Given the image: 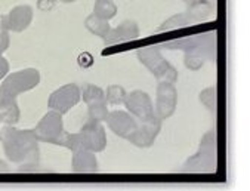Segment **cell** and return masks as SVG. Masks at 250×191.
<instances>
[{
	"instance_id": "6da1fadb",
	"label": "cell",
	"mask_w": 250,
	"mask_h": 191,
	"mask_svg": "<svg viewBox=\"0 0 250 191\" xmlns=\"http://www.w3.org/2000/svg\"><path fill=\"white\" fill-rule=\"evenodd\" d=\"M0 142L3 146L5 156L12 163H39V139L36 138L33 129L21 130L6 125L0 130Z\"/></svg>"
},
{
	"instance_id": "7a4b0ae2",
	"label": "cell",
	"mask_w": 250,
	"mask_h": 191,
	"mask_svg": "<svg viewBox=\"0 0 250 191\" xmlns=\"http://www.w3.org/2000/svg\"><path fill=\"white\" fill-rule=\"evenodd\" d=\"M58 146L65 147L71 151L87 150L92 153H101L107 147V133L101 122L89 120L79 132H64Z\"/></svg>"
},
{
	"instance_id": "3957f363",
	"label": "cell",
	"mask_w": 250,
	"mask_h": 191,
	"mask_svg": "<svg viewBox=\"0 0 250 191\" xmlns=\"http://www.w3.org/2000/svg\"><path fill=\"white\" fill-rule=\"evenodd\" d=\"M218 169V138L215 130H209L200 141V147L182 166L185 173H213Z\"/></svg>"
},
{
	"instance_id": "277c9868",
	"label": "cell",
	"mask_w": 250,
	"mask_h": 191,
	"mask_svg": "<svg viewBox=\"0 0 250 191\" xmlns=\"http://www.w3.org/2000/svg\"><path fill=\"white\" fill-rule=\"evenodd\" d=\"M165 49L169 51H184L192 52L202 57L205 61H216L218 55V39L215 33H205L195 36H185L181 39L169 40L163 43Z\"/></svg>"
},
{
	"instance_id": "5b68a950",
	"label": "cell",
	"mask_w": 250,
	"mask_h": 191,
	"mask_svg": "<svg viewBox=\"0 0 250 191\" xmlns=\"http://www.w3.org/2000/svg\"><path fill=\"white\" fill-rule=\"evenodd\" d=\"M40 83V71L36 68H24L11 73L0 85V107L17 101V97L34 89Z\"/></svg>"
},
{
	"instance_id": "8992f818",
	"label": "cell",
	"mask_w": 250,
	"mask_h": 191,
	"mask_svg": "<svg viewBox=\"0 0 250 191\" xmlns=\"http://www.w3.org/2000/svg\"><path fill=\"white\" fill-rule=\"evenodd\" d=\"M138 61L146 67L151 74L157 79V82H166V83H176L178 82V70L166 61L163 54L157 46H146L141 47L136 52Z\"/></svg>"
},
{
	"instance_id": "52a82bcc",
	"label": "cell",
	"mask_w": 250,
	"mask_h": 191,
	"mask_svg": "<svg viewBox=\"0 0 250 191\" xmlns=\"http://www.w3.org/2000/svg\"><path fill=\"white\" fill-rule=\"evenodd\" d=\"M33 130L39 142H47V144L58 146L62 133L65 132L62 114L55 110H49Z\"/></svg>"
},
{
	"instance_id": "ba28073f",
	"label": "cell",
	"mask_w": 250,
	"mask_h": 191,
	"mask_svg": "<svg viewBox=\"0 0 250 191\" xmlns=\"http://www.w3.org/2000/svg\"><path fill=\"white\" fill-rule=\"evenodd\" d=\"M82 98L87 106V116L89 120L95 122H105L108 116V103L105 100V92L92 83L84 85L82 89Z\"/></svg>"
},
{
	"instance_id": "9c48e42d",
	"label": "cell",
	"mask_w": 250,
	"mask_h": 191,
	"mask_svg": "<svg viewBox=\"0 0 250 191\" xmlns=\"http://www.w3.org/2000/svg\"><path fill=\"white\" fill-rule=\"evenodd\" d=\"M160 130H162V120L157 116H154L148 120L138 122L136 129L126 139L138 149H149L156 142Z\"/></svg>"
},
{
	"instance_id": "30bf717a",
	"label": "cell",
	"mask_w": 250,
	"mask_h": 191,
	"mask_svg": "<svg viewBox=\"0 0 250 191\" xmlns=\"http://www.w3.org/2000/svg\"><path fill=\"white\" fill-rule=\"evenodd\" d=\"M80 98H82V89L74 83H68L51 93V97L47 100V107L61 114H65L74 106L79 104Z\"/></svg>"
},
{
	"instance_id": "8fae6325",
	"label": "cell",
	"mask_w": 250,
	"mask_h": 191,
	"mask_svg": "<svg viewBox=\"0 0 250 191\" xmlns=\"http://www.w3.org/2000/svg\"><path fill=\"white\" fill-rule=\"evenodd\" d=\"M125 107L138 122L148 120L156 116L154 106H153L151 98H149V95L139 89L132 90L130 93L126 95Z\"/></svg>"
},
{
	"instance_id": "7c38bea8",
	"label": "cell",
	"mask_w": 250,
	"mask_h": 191,
	"mask_svg": "<svg viewBox=\"0 0 250 191\" xmlns=\"http://www.w3.org/2000/svg\"><path fill=\"white\" fill-rule=\"evenodd\" d=\"M178 106V90L173 83L160 82L157 86V98H156V116L163 122L169 119Z\"/></svg>"
},
{
	"instance_id": "4fadbf2b",
	"label": "cell",
	"mask_w": 250,
	"mask_h": 191,
	"mask_svg": "<svg viewBox=\"0 0 250 191\" xmlns=\"http://www.w3.org/2000/svg\"><path fill=\"white\" fill-rule=\"evenodd\" d=\"M105 123L108 125L110 130L114 132V135L120 138H127L138 126V120L129 113L122 110L108 111V116L105 119Z\"/></svg>"
},
{
	"instance_id": "5bb4252c",
	"label": "cell",
	"mask_w": 250,
	"mask_h": 191,
	"mask_svg": "<svg viewBox=\"0 0 250 191\" xmlns=\"http://www.w3.org/2000/svg\"><path fill=\"white\" fill-rule=\"evenodd\" d=\"M138 37H139V25L132 20H126L122 24H119L116 28L110 30V33L104 39V43L107 46L122 44V43H126V42L136 40Z\"/></svg>"
},
{
	"instance_id": "9a60e30c",
	"label": "cell",
	"mask_w": 250,
	"mask_h": 191,
	"mask_svg": "<svg viewBox=\"0 0 250 191\" xmlns=\"http://www.w3.org/2000/svg\"><path fill=\"white\" fill-rule=\"evenodd\" d=\"M33 8L28 5H20L11 9V12L6 15V25L9 31L14 33H22L25 31L31 21H33Z\"/></svg>"
},
{
	"instance_id": "2e32d148",
	"label": "cell",
	"mask_w": 250,
	"mask_h": 191,
	"mask_svg": "<svg viewBox=\"0 0 250 191\" xmlns=\"http://www.w3.org/2000/svg\"><path fill=\"white\" fill-rule=\"evenodd\" d=\"M71 170L74 173H96L98 172V160H96L95 153L87 151V150L73 151Z\"/></svg>"
},
{
	"instance_id": "e0dca14e",
	"label": "cell",
	"mask_w": 250,
	"mask_h": 191,
	"mask_svg": "<svg viewBox=\"0 0 250 191\" xmlns=\"http://www.w3.org/2000/svg\"><path fill=\"white\" fill-rule=\"evenodd\" d=\"M195 20L191 17V14L188 11L182 12V14H175L170 18H167L160 27L159 31H172V30H178V28H184L189 24H194Z\"/></svg>"
},
{
	"instance_id": "ac0fdd59",
	"label": "cell",
	"mask_w": 250,
	"mask_h": 191,
	"mask_svg": "<svg viewBox=\"0 0 250 191\" xmlns=\"http://www.w3.org/2000/svg\"><path fill=\"white\" fill-rule=\"evenodd\" d=\"M84 27L95 36L105 39L107 34L110 33L111 27H110V21H105L103 18H99L93 14H90L86 20H84Z\"/></svg>"
},
{
	"instance_id": "d6986e66",
	"label": "cell",
	"mask_w": 250,
	"mask_h": 191,
	"mask_svg": "<svg viewBox=\"0 0 250 191\" xmlns=\"http://www.w3.org/2000/svg\"><path fill=\"white\" fill-rule=\"evenodd\" d=\"M93 15L103 18L105 21H110L117 15V5L113 0H95Z\"/></svg>"
},
{
	"instance_id": "ffe728a7",
	"label": "cell",
	"mask_w": 250,
	"mask_h": 191,
	"mask_svg": "<svg viewBox=\"0 0 250 191\" xmlns=\"http://www.w3.org/2000/svg\"><path fill=\"white\" fill-rule=\"evenodd\" d=\"M20 117H21V111L17 101L0 107V123L14 126L20 122Z\"/></svg>"
},
{
	"instance_id": "44dd1931",
	"label": "cell",
	"mask_w": 250,
	"mask_h": 191,
	"mask_svg": "<svg viewBox=\"0 0 250 191\" xmlns=\"http://www.w3.org/2000/svg\"><path fill=\"white\" fill-rule=\"evenodd\" d=\"M198 100L209 111L215 113L218 107V90L215 86H209L198 93Z\"/></svg>"
},
{
	"instance_id": "7402d4cb",
	"label": "cell",
	"mask_w": 250,
	"mask_h": 191,
	"mask_svg": "<svg viewBox=\"0 0 250 191\" xmlns=\"http://www.w3.org/2000/svg\"><path fill=\"white\" fill-rule=\"evenodd\" d=\"M126 95L127 92L120 85H110L105 90V100L110 106H122L125 104Z\"/></svg>"
},
{
	"instance_id": "603a6c76",
	"label": "cell",
	"mask_w": 250,
	"mask_h": 191,
	"mask_svg": "<svg viewBox=\"0 0 250 191\" xmlns=\"http://www.w3.org/2000/svg\"><path fill=\"white\" fill-rule=\"evenodd\" d=\"M187 11L191 14V17L195 20V22H198V21H203L206 17L210 15V12H212V5L208 2V0H200V2H197V3H194V5H191V6H188Z\"/></svg>"
},
{
	"instance_id": "cb8c5ba5",
	"label": "cell",
	"mask_w": 250,
	"mask_h": 191,
	"mask_svg": "<svg viewBox=\"0 0 250 191\" xmlns=\"http://www.w3.org/2000/svg\"><path fill=\"white\" fill-rule=\"evenodd\" d=\"M11 44L9 30L6 25V15H0V57H2Z\"/></svg>"
},
{
	"instance_id": "d4e9b609",
	"label": "cell",
	"mask_w": 250,
	"mask_h": 191,
	"mask_svg": "<svg viewBox=\"0 0 250 191\" xmlns=\"http://www.w3.org/2000/svg\"><path fill=\"white\" fill-rule=\"evenodd\" d=\"M205 60L197 55V54H192V52H184V64L188 70L191 71H198L205 65Z\"/></svg>"
},
{
	"instance_id": "484cf974",
	"label": "cell",
	"mask_w": 250,
	"mask_h": 191,
	"mask_svg": "<svg viewBox=\"0 0 250 191\" xmlns=\"http://www.w3.org/2000/svg\"><path fill=\"white\" fill-rule=\"evenodd\" d=\"M58 0H37V8L43 12L51 11L52 8H55Z\"/></svg>"
},
{
	"instance_id": "4316f807",
	"label": "cell",
	"mask_w": 250,
	"mask_h": 191,
	"mask_svg": "<svg viewBox=\"0 0 250 191\" xmlns=\"http://www.w3.org/2000/svg\"><path fill=\"white\" fill-rule=\"evenodd\" d=\"M92 64H93V58H92V55H90L89 52H83V54L79 57V65H80V67L87 68V67H90Z\"/></svg>"
},
{
	"instance_id": "83f0119b",
	"label": "cell",
	"mask_w": 250,
	"mask_h": 191,
	"mask_svg": "<svg viewBox=\"0 0 250 191\" xmlns=\"http://www.w3.org/2000/svg\"><path fill=\"white\" fill-rule=\"evenodd\" d=\"M9 73V63L6 58L3 57H0V80L5 79Z\"/></svg>"
},
{
	"instance_id": "f1b7e54d",
	"label": "cell",
	"mask_w": 250,
	"mask_h": 191,
	"mask_svg": "<svg viewBox=\"0 0 250 191\" xmlns=\"http://www.w3.org/2000/svg\"><path fill=\"white\" fill-rule=\"evenodd\" d=\"M6 172H9V166H8V163H5L2 159H0V173H6Z\"/></svg>"
},
{
	"instance_id": "f546056e",
	"label": "cell",
	"mask_w": 250,
	"mask_h": 191,
	"mask_svg": "<svg viewBox=\"0 0 250 191\" xmlns=\"http://www.w3.org/2000/svg\"><path fill=\"white\" fill-rule=\"evenodd\" d=\"M182 2L187 5V6H191V5H194V3H197V2H200V0H182Z\"/></svg>"
},
{
	"instance_id": "4dcf8cb0",
	"label": "cell",
	"mask_w": 250,
	"mask_h": 191,
	"mask_svg": "<svg viewBox=\"0 0 250 191\" xmlns=\"http://www.w3.org/2000/svg\"><path fill=\"white\" fill-rule=\"evenodd\" d=\"M58 2H62V3H73L76 0H58Z\"/></svg>"
}]
</instances>
